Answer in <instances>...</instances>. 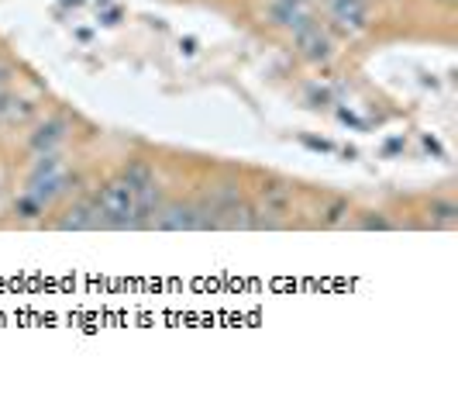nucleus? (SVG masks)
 I'll return each instance as SVG.
<instances>
[{
    "mask_svg": "<svg viewBox=\"0 0 458 404\" xmlns=\"http://www.w3.org/2000/svg\"><path fill=\"white\" fill-rule=\"evenodd\" d=\"M97 208L103 215V228H142V218L135 208V190L125 180H110L97 194Z\"/></svg>",
    "mask_w": 458,
    "mask_h": 404,
    "instance_id": "1",
    "label": "nucleus"
},
{
    "mask_svg": "<svg viewBox=\"0 0 458 404\" xmlns=\"http://www.w3.org/2000/svg\"><path fill=\"white\" fill-rule=\"evenodd\" d=\"M331 25L345 35H358L369 25V4L365 0H331Z\"/></svg>",
    "mask_w": 458,
    "mask_h": 404,
    "instance_id": "2",
    "label": "nucleus"
},
{
    "mask_svg": "<svg viewBox=\"0 0 458 404\" xmlns=\"http://www.w3.org/2000/svg\"><path fill=\"white\" fill-rule=\"evenodd\" d=\"M149 225L159 232H193L197 228V208L193 204H166L149 218Z\"/></svg>",
    "mask_w": 458,
    "mask_h": 404,
    "instance_id": "3",
    "label": "nucleus"
},
{
    "mask_svg": "<svg viewBox=\"0 0 458 404\" xmlns=\"http://www.w3.org/2000/svg\"><path fill=\"white\" fill-rule=\"evenodd\" d=\"M293 38H297V49H300L307 62H328L331 59V38H328V31L317 21L300 28V31H293Z\"/></svg>",
    "mask_w": 458,
    "mask_h": 404,
    "instance_id": "4",
    "label": "nucleus"
},
{
    "mask_svg": "<svg viewBox=\"0 0 458 404\" xmlns=\"http://www.w3.org/2000/svg\"><path fill=\"white\" fill-rule=\"evenodd\" d=\"M59 228H62V232H90V228H103V215H101V208H97V201L73 204L66 215L59 218Z\"/></svg>",
    "mask_w": 458,
    "mask_h": 404,
    "instance_id": "5",
    "label": "nucleus"
},
{
    "mask_svg": "<svg viewBox=\"0 0 458 404\" xmlns=\"http://www.w3.org/2000/svg\"><path fill=\"white\" fill-rule=\"evenodd\" d=\"M273 21L290 31H300V28L314 25V14L307 7V0H276L273 4Z\"/></svg>",
    "mask_w": 458,
    "mask_h": 404,
    "instance_id": "6",
    "label": "nucleus"
},
{
    "mask_svg": "<svg viewBox=\"0 0 458 404\" xmlns=\"http://www.w3.org/2000/svg\"><path fill=\"white\" fill-rule=\"evenodd\" d=\"M290 204H293V187H286V184H266V187L258 190V211L262 215H273V218H282L290 211Z\"/></svg>",
    "mask_w": 458,
    "mask_h": 404,
    "instance_id": "7",
    "label": "nucleus"
},
{
    "mask_svg": "<svg viewBox=\"0 0 458 404\" xmlns=\"http://www.w3.org/2000/svg\"><path fill=\"white\" fill-rule=\"evenodd\" d=\"M62 138H66V121H45L38 132L31 135V149L35 153H52Z\"/></svg>",
    "mask_w": 458,
    "mask_h": 404,
    "instance_id": "8",
    "label": "nucleus"
},
{
    "mask_svg": "<svg viewBox=\"0 0 458 404\" xmlns=\"http://www.w3.org/2000/svg\"><path fill=\"white\" fill-rule=\"evenodd\" d=\"M428 215H431L434 228H452V225H458V204L455 201H434Z\"/></svg>",
    "mask_w": 458,
    "mask_h": 404,
    "instance_id": "9",
    "label": "nucleus"
},
{
    "mask_svg": "<svg viewBox=\"0 0 458 404\" xmlns=\"http://www.w3.org/2000/svg\"><path fill=\"white\" fill-rule=\"evenodd\" d=\"M121 180H125L131 190H138V187H145L149 180H155V177H152V169H149L145 162H131L125 173H121Z\"/></svg>",
    "mask_w": 458,
    "mask_h": 404,
    "instance_id": "10",
    "label": "nucleus"
},
{
    "mask_svg": "<svg viewBox=\"0 0 458 404\" xmlns=\"http://www.w3.org/2000/svg\"><path fill=\"white\" fill-rule=\"evenodd\" d=\"M348 215V201H331L328 208H324V215H321V225L324 228H334V225H341Z\"/></svg>",
    "mask_w": 458,
    "mask_h": 404,
    "instance_id": "11",
    "label": "nucleus"
},
{
    "mask_svg": "<svg viewBox=\"0 0 458 404\" xmlns=\"http://www.w3.org/2000/svg\"><path fill=\"white\" fill-rule=\"evenodd\" d=\"M42 208H45V204H38V201H35L31 194L18 197V204H14V211H18L21 218H38V211H42Z\"/></svg>",
    "mask_w": 458,
    "mask_h": 404,
    "instance_id": "12",
    "label": "nucleus"
},
{
    "mask_svg": "<svg viewBox=\"0 0 458 404\" xmlns=\"http://www.w3.org/2000/svg\"><path fill=\"white\" fill-rule=\"evenodd\" d=\"M49 173H59V156L45 153L42 160L35 162V173H31V177H49Z\"/></svg>",
    "mask_w": 458,
    "mask_h": 404,
    "instance_id": "13",
    "label": "nucleus"
},
{
    "mask_svg": "<svg viewBox=\"0 0 458 404\" xmlns=\"http://www.w3.org/2000/svg\"><path fill=\"white\" fill-rule=\"evenodd\" d=\"M362 228H365V232H372V228H376V232H389L393 225H389V218H382V215H365L362 218Z\"/></svg>",
    "mask_w": 458,
    "mask_h": 404,
    "instance_id": "14",
    "label": "nucleus"
},
{
    "mask_svg": "<svg viewBox=\"0 0 458 404\" xmlns=\"http://www.w3.org/2000/svg\"><path fill=\"white\" fill-rule=\"evenodd\" d=\"M7 77H11V70H7V66H4V62H0V83L7 80Z\"/></svg>",
    "mask_w": 458,
    "mask_h": 404,
    "instance_id": "15",
    "label": "nucleus"
},
{
    "mask_svg": "<svg viewBox=\"0 0 458 404\" xmlns=\"http://www.w3.org/2000/svg\"><path fill=\"white\" fill-rule=\"evenodd\" d=\"M441 4H455V0H441Z\"/></svg>",
    "mask_w": 458,
    "mask_h": 404,
    "instance_id": "16",
    "label": "nucleus"
}]
</instances>
